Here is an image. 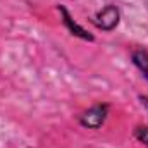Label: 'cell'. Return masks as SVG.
<instances>
[{"instance_id":"6da1fadb","label":"cell","mask_w":148,"mask_h":148,"mask_svg":"<svg viewBox=\"0 0 148 148\" xmlns=\"http://www.w3.org/2000/svg\"><path fill=\"white\" fill-rule=\"evenodd\" d=\"M107 114H109V105L98 103V105H95V107H91L90 110L84 112V114L81 115L79 122H81V126H84V127L98 129V127H102V124L105 122Z\"/></svg>"},{"instance_id":"3957f363","label":"cell","mask_w":148,"mask_h":148,"mask_svg":"<svg viewBox=\"0 0 148 148\" xmlns=\"http://www.w3.org/2000/svg\"><path fill=\"white\" fill-rule=\"evenodd\" d=\"M59 10H60V14H62V17H64L62 21H64L66 28L73 33L74 36H79V38H83V40H88V41H93V40H95V38H93V35H90V33H88L86 29H83L77 23H74L73 17L69 16V12L66 10V7H60V5H59Z\"/></svg>"},{"instance_id":"7a4b0ae2","label":"cell","mask_w":148,"mask_h":148,"mask_svg":"<svg viewBox=\"0 0 148 148\" xmlns=\"http://www.w3.org/2000/svg\"><path fill=\"white\" fill-rule=\"evenodd\" d=\"M93 23H95L100 29H103V31H112V29L117 26V23H119V10H117V7L107 5L105 9H102V10L95 16Z\"/></svg>"},{"instance_id":"5b68a950","label":"cell","mask_w":148,"mask_h":148,"mask_svg":"<svg viewBox=\"0 0 148 148\" xmlns=\"http://www.w3.org/2000/svg\"><path fill=\"white\" fill-rule=\"evenodd\" d=\"M134 138H136L138 141H141L143 145H147L148 147V127L147 126H140V127H136V129H134Z\"/></svg>"},{"instance_id":"277c9868","label":"cell","mask_w":148,"mask_h":148,"mask_svg":"<svg viewBox=\"0 0 148 148\" xmlns=\"http://www.w3.org/2000/svg\"><path fill=\"white\" fill-rule=\"evenodd\" d=\"M131 59H133L134 66L141 71V74L148 79V52L145 48H136V50H133Z\"/></svg>"},{"instance_id":"8992f818","label":"cell","mask_w":148,"mask_h":148,"mask_svg":"<svg viewBox=\"0 0 148 148\" xmlns=\"http://www.w3.org/2000/svg\"><path fill=\"white\" fill-rule=\"evenodd\" d=\"M140 102L143 103V107H145L147 112H148V97H147V95H140Z\"/></svg>"}]
</instances>
